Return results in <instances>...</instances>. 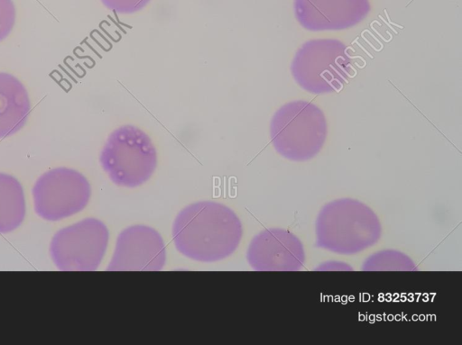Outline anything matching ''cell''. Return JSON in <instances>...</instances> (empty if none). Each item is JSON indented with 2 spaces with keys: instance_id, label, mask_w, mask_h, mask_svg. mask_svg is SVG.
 <instances>
[{
  "instance_id": "1",
  "label": "cell",
  "mask_w": 462,
  "mask_h": 345,
  "mask_svg": "<svg viewBox=\"0 0 462 345\" xmlns=\"http://www.w3.org/2000/svg\"><path fill=\"white\" fill-rule=\"evenodd\" d=\"M242 223L227 206L212 201L196 202L177 214L172 225L176 249L185 257L214 262L230 256L242 238Z\"/></svg>"
},
{
  "instance_id": "2",
  "label": "cell",
  "mask_w": 462,
  "mask_h": 345,
  "mask_svg": "<svg viewBox=\"0 0 462 345\" xmlns=\"http://www.w3.org/2000/svg\"><path fill=\"white\" fill-rule=\"evenodd\" d=\"M315 247L339 255H354L380 240L382 225L367 204L343 197L321 207L315 221Z\"/></svg>"
},
{
  "instance_id": "3",
  "label": "cell",
  "mask_w": 462,
  "mask_h": 345,
  "mask_svg": "<svg viewBox=\"0 0 462 345\" xmlns=\"http://www.w3.org/2000/svg\"><path fill=\"white\" fill-rule=\"evenodd\" d=\"M328 133L325 114L314 104L298 100L282 105L270 123L275 150L292 161H306L322 149Z\"/></svg>"
},
{
  "instance_id": "4",
  "label": "cell",
  "mask_w": 462,
  "mask_h": 345,
  "mask_svg": "<svg viewBox=\"0 0 462 345\" xmlns=\"http://www.w3.org/2000/svg\"><path fill=\"white\" fill-rule=\"evenodd\" d=\"M99 161L113 183L124 187H136L153 174L157 152L147 133L134 125L126 124L109 134Z\"/></svg>"
},
{
  "instance_id": "5",
  "label": "cell",
  "mask_w": 462,
  "mask_h": 345,
  "mask_svg": "<svg viewBox=\"0 0 462 345\" xmlns=\"http://www.w3.org/2000/svg\"><path fill=\"white\" fill-rule=\"evenodd\" d=\"M346 46L336 39H314L297 50L291 72L304 90L324 95L339 90L352 72Z\"/></svg>"
},
{
  "instance_id": "6",
  "label": "cell",
  "mask_w": 462,
  "mask_h": 345,
  "mask_svg": "<svg viewBox=\"0 0 462 345\" xmlns=\"http://www.w3.org/2000/svg\"><path fill=\"white\" fill-rule=\"evenodd\" d=\"M108 238V230L101 221L84 219L54 234L51 258L61 271L96 270L106 253Z\"/></svg>"
},
{
  "instance_id": "7",
  "label": "cell",
  "mask_w": 462,
  "mask_h": 345,
  "mask_svg": "<svg viewBox=\"0 0 462 345\" xmlns=\"http://www.w3.org/2000/svg\"><path fill=\"white\" fill-rule=\"evenodd\" d=\"M32 193L35 213L54 222L82 211L89 201L91 189L80 172L60 167L43 173Z\"/></svg>"
},
{
  "instance_id": "8",
  "label": "cell",
  "mask_w": 462,
  "mask_h": 345,
  "mask_svg": "<svg viewBox=\"0 0 462 345\" xmlns=\"http://www.w3.org/2000/svg\"><path fill=\"white\" fill-rule=\"evenodd\" d=\"M166 261V250L160 233L146 225H133L122 231L107 270L158 271Z\"/></svg>"
},
{
  "instance_id": "9",
  "label": "cell",
  "mask_w": 462,
  "mask_h": 345,
  "mask_svg": "<svg viewBox=\"0 0 462 345\" xmlns=\"http://www.w3.org/2000/svg\"><path fill=\"white\" fill-rule=\"evenodd\" d=\"M246 259L257 271H296L302 268L305 251L301 241L281 228L260 232L251 241Z\"/></svg>"
},
{
  "instance_id": "10",
  "label": "cell",
  "mask_w": 462,
  "mask_h": 345,
  "mask_svg": "<svg viewBox=\"0 0 462 345\" xmlns=\"http://www.w3.org/2000/svg\"><path fill=\"white\" fill-rule=\"evenodd\" d=\"M370 9L368 0H294L297 21L310 32L353 27L367 16Z\"/></svg>"
},
{
  "instance_id": "11",
  "label": "cell",
  "mask_w": 462,
  "mask_h": 345,
  "mask_svg": "<svg viewBox=\"0 0 462 345\" xmlns=\"http://www.w3.org/2000/svg\"><path fill=\"white\" fill-rule=\"evenodd\" d=\"M31 112L29 94L14 75L0 72V139L19 132Z\"/></svg>"
},
{
  "instance_id": "12",
  "label": "cell",
  "mask_w": 462,
  "mask_h": 345,
  "mask_svg": "<svg viewBox=\"0 0 462 345\" xmlns=\"http://www.w3.org/2000/svg\"><path fill=\"white\" fill-rule=\"evenodd\" d=\"M25 216L23 186L13 176L0 173V233H7L21 225Z\"/></svg>"
},
{
  "instance_id": "13",
  "label": "cell",
  "mask_w": 462,
  "mask_h": 345,
  "mask_svg": "<svg viewBox=\"0 0 462 345\" xmlns=\"http://www.w3.org/2000/svg\"><path fill=\"white\" fill-rule=\"evenodd\" d=\"M364 271H417L414 261L405 253L393 249L369 255L362 263Z\"/></svg>"
},
{
  "instance_id": "14",
  "label": "cell",
  "mask_w": 462,
  "mask_h": 345,
  "mask_svg": "<svg viewBox=\"0 0 462 345\" xmlns=\"http://www.w3.org/2000/svg\"><path fill=\"white\" fill-rule=\"evenodd\" d=\"M15 19L16 9L13 0H0V41L11 33Z\"/></svg>"
},
{
  "instance_id": "15",
  "label": "cell",
  "mask_w": 462,
  "mask_h": 345,
  "mask_svg": "<svg viewBox=\"0 0 462 345\" xmlns=\"http://www.w3.org/2000/svg\"><path fill=\"white\" fill-rule=\"evenodd\" d=\"M151 0H101L109 10L121 14L136 13L145 7Z\"/></svg>"
},
{
  "instance_id": "16",
  "label": "cell",
  "mask_w": 462,
  "mask_h": 345,
  "mask_svg": "<svg viewBox=\"0 0 462 345\" xmlns=\"http://www.w3.org/2000/svg\"><path fill=\"white\" fill-rule=\"evenodd\" d=\"M316 270H352V268L342 261L328 260L321 263Z\"/></svg>"
}]
</instances>
